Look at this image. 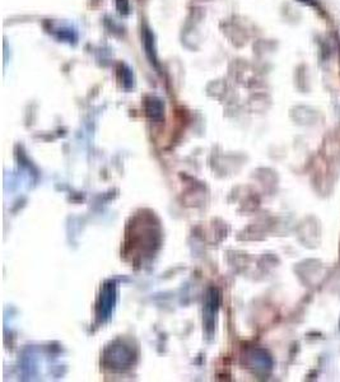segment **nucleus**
Returning a JSON list of instances; mask_svg holds the SVG:
<instances>
[{"label": "nucleus", "mask_w": 340, "mask_h": 382, "mask_svg": "<svg viewBox=\"0 0 340 382\" xmlns=\"http://www.w3.org/2000/svg\"><path fill=\"white\" fill-rule=\"evenodd\" d=\"M147 114L151 115L153 119H159L162 116L163 113V107H162V102L157 99H147Z\"/></svg>", "instance_id": "1"}, {"label": "nucleus", "mask_w": 340, "mask_h": 382, "mask_svg": "<svg viewBox=\"0 0 340 382\" xmlns=\"http://www.w3.org/2000/svg\"><path fill=\"white\" fill-rule=\"evenodd\" d=\"M300 1L306 3V4H309V6H315V4H316V0H300Z\"/></svg>", "instance_id": "2"}]
</instances>
